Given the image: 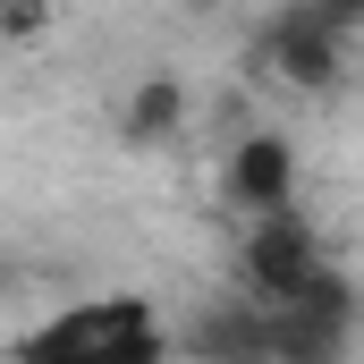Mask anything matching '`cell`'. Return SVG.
<instances>
[{
  "label": "cell",
  "instance_id": "ba28073f",
  "mask_svg": "<svg viewBox=\"0 0 364 364\" xmlns=\"http://www.w3.org/2000/svg\"><path fill=\"white\" fill-rule=\"evenodd\" d=\"M60 0H0V43H43Z\"/></svg>",
  "mask_w": 364,
  "mask_h": 364
},
{
  "label": "cell",
  "instance_id": "6da1fadb",
  "mask_svg": "<svg viewBox=\"0 0 364 364\" xmlns=\"http://www.w3.org/2000/svg\"><path fill=\"white\" fill-rule=\"evenodd\" d=\"M0 364H178V322L144 288H93L0 339Z\"/></svg>",
  "mask_w": 364,
  "mask_h": 364
},
{
  "label": "cell",
  "instance_id": "9c48e42d",
  "mask_svg": "<svg viewBox=\"0 0 364 364\" xmlns=\"http://www.w3.org/2000/svg\"><path fill=\"white\" fill-rule=\"evenodd\" d=\"M339 9H348V26H356V34H364V0H339Z\"/></svg>",
  "mask_w": 364,
  "mask_h": 364
},
{
  "label": "cell",
  "instance_id": "8992f818",
  "mask_svg": "<svg viewBox=\"0 0 364 364\" xmlns=\"http://www.w3.org/2000/svg\"><path fill=\"white\" fill-rule=\"evenodd\" d=\"M186 119H195V93H186V77H170V68H153V77H136V85L119 93V144H127V153L178 144Z\"/></svg>",
  "mask_w": 364,
  "mask_h": 364
},
{
  "label": "cell",
  "instance_id": "5b68a950",
  "mask_svg": "<svg viewBox=\"0 0 364 364\" xmlns=\"http://www.w3.org/2000/svg\"><path fill=\"white\" fill-rule=\"evenodd\" d=\"M178 356L186 364H272V348H263V305L255 296H203L178 322Z\"/></svg>",
  "mask_w": 364,
  "mask_h": 364
},
{
  "label": "cell",
  "instance_id": "30bf717a",
  "mask_svg": "<svg viewBox=\"0 0 364 364\" xmlns=\"http://www.w3.org/2000/svg\"><path fill=\"white\" fill-rule=\"evenodd\" d=\"M186 9H229V0H186Z\"/></svg>",
  "mask_w": 364,
  "mask_h": 364
},
{
  "label": "cell",
  "instance_id": "7a4b0ae2",
  "mask_svg": "<svg viewBox=\"0 0 364 364\" xmlns=\"http://www.w3.org/2000/svg\"><path fill=\"white\" fill-rule=\"evenodd\" d=\"M348 51H356V26H348L339 0H279L272 17L255 26V60L288 93H339Z\"/></svg>",
  "mask_w": 364,
  "mask_h": 364
},
{
  "label": "cell",
  "instance_id": "52a82bcc",
  "mask_svg": "<svg viewBox=\"0 0 364 364\" xmlns=\"http://www.w3.org/2000/svg\"><path fill=\"white\" fill-rule=\"evenodd\" d=\"M364 322H339V314H314V305H263V348L272 364H348L356 356Z\"/></svg>",
  "mask_w": 364,
  "mask_h": 364
},
{
  "label": "cell",
  "instance_id": "3957f363",
  "mask_svg": "<svg viewBox=\"0 0 364 364\" xmlns=\"http://www.w3.org/2000/svg\"><path fill=\"white\" fill-rule=\"evenodd\" d=\"M331 263H339V255L322 246V229H314L305 203H296V212H272V220H237V246H229L237 296H255V305H288L305 279H322Z\"/></svg>",
  "mask_w": 364,
  "mask_h": 364
},
{
  "label": "cell",
  "instance_id": "277c9868",
  "mask_svg": "<svg viewBox=\"0 0 364 364\" xmlns=\"http://www.w3.org/2000/svg\"><path fill=\"white\" fill-rule=\"evenodd\" d=\"M212 195H220L229 220L296 212V203H305V153H296V136H279V127L229 136V153H220V170H212Z\"/></svg>",
  "mask_w": 364,
  "mask_h": 364
}]
</instances>
